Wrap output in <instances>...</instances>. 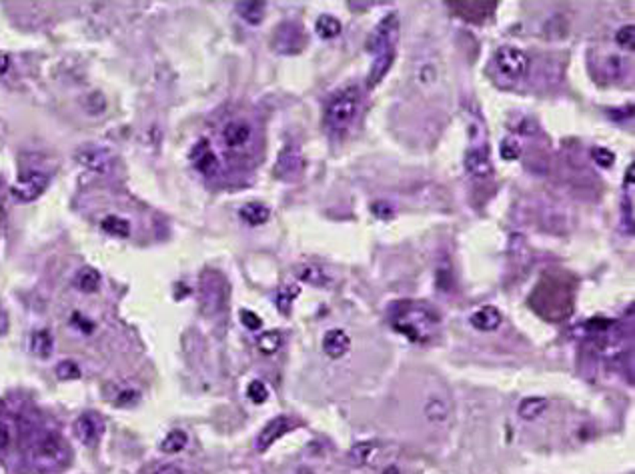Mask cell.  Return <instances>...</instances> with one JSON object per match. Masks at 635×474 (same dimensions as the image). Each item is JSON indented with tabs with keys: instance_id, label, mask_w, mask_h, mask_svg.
I'll use <instances>...</instances> for the list:
<instances>
[{
	"instance_id": "1",
	"label": "cell",
	"mask_w": 635,
	"mask_h": 474,
	"mask_svg": "<svg viewBox=\"0 0 635 474\" xmlns=\"http://www.w3.org/2000/svg\"><path fill=\"white\" fill-rule=\"evenodd\" d=\"M439 312L427 302L401 300L391 307V324L415 344L429 342L439 329Z\"/></svg>"
},
{
	"instance_id": "2",
	"label": "cell",
	"mask_w": 635,
	"mask_h": 474,
	"mask_svg": "<svg viewBox=\"0 0 635 474\" xmlns=\"http://www.w3.org/2000/svg\"><path fill=\"white\" fill-rule=\"evenodd\" d=\"M573 282L563 274H545L531 292L530 305L547 320H563L573 310Z\"/></svg>"
},
{
	"instance_id": "3",
	"label": "cell",
	"mask_w": 635,
	"mask_h": 474,
	"mask_svg": "<svg viewBox=\"0 0 635 474\" xmlns=\"http://www.w3.org/2000/svg\"><path fill=\"white\" fill-rule=\"evenodd\" d=\"M361 108V90L357 86H345L337 90L335 94L329 96L325 103V112H323V124L327 126L329 132L343 134L345 130L351 128L355 123Z\"/></svg>"
},
{
	"instance_id": "4",
	"label": "cell",
	"mask_w": 635,
	"mask_h": 474,
	"mask_svg": "<svg viewBox=\"0 0 635 474\" xmlns=\"http://www.w3.org/2000/svg\"><path fill=\"white\" fill-rule=\"evenodd\" d=\"M527 70H530L527 54L515 46L497 48L489 64V74L499 88H515L525 79Z\"/></svg>"
},
{
	"instance_id": "5",
	"label": "cell",
	"mask_w": 635,
	"mask_h": 474,
	"mask_svg": "<svg viewBox=\"0 0 635 474\" xmlns=\"http://www.w3.org/2000/svg\"><path fill=\"white\" fill-rule=\"evenodd\" d=\"M399 14L397 12H389L385 14L381 21L377 22V26L373 28V32L369 34L367 48L377 56L383 52H397V39H399Z\"/></svg>"
},
{
	"instance_id": "6",
	"label": "cell",
	"mask_w": 635,
	"mask_h": 474,
	"mask_svg": "<svg viewBox=\"0 0 635 474\" xmlns=\"http://www.w3.org/2000/svg\"><path fill=\"white\" fill-rule=\"evenodd\" d=\"M227 300V282L216 270L203 272L201 278V309L205 312H216Z\"/></svg>"
},
{
	"instance_id": "7",
	"label": "cell",
	"mask_w": 635,
	"mask_h": 474,
	"mask_svg": "<svg viewBox=\"0 0 635 474\" xmlns=\"http://www.w3.org/2000/svg\"><path fill=\"white\" fill-rule=\"evenodd\" d=\"M46 186H48V174L41 170H28L22 172L19 181L10 186V194L17 203H32L43 196Z\"/></svg>"
},
{
	"instance_id": "8",
	"label": "cell",
	"mask_w": 635,
	"mask_h": 474,
	"mask_svg": "<svg viewBox=\"0 0 635 474\" xmlns=\"http://www.w3.org/2000/svg\"><path fill=\"white\" fill-rule=\"evenodd\" d=\"M64 456H66L64 442L61 440V436L54 433H46L44 436H41L37 440L34 449H32V460L43 468L61 464Z\"/></svg>"
},
{
	"instance_id": "9",
	"label": "cell",
	"mask_w": 635,
	"mask_h": 474,
	"mask_svg": "<svg viewBox=\"0 0 635 474\" xmlns=\"http://www.w3.org/2000/svg\"><path fill=\"white\" fill-rule=\"evenodd\" d=\"M307 37L296 22H283L273 32V50L281 54H296L305 48Z\"/></svg>"
},
{
	"instance_id": "10",
	"label": "cell",
	"mask_w": 635,
	"mask_h": 474,
	"mask_svg": "<svg viewBox=\"0 0 635 474\" xmlns=\"http://www.w3.org/2000/svg\"><path fill=\"white\" fill-rule=\"evenodd\" d=\"M77 163L83 165L88 170H94V172H108L112 165H114V154L110 148L99 145H86L81 146L74 154Z\"/></svg>"
},
{
	"instance_id": "11",
	"label": "cell",
	"mask_w": 635,
	"mask_h": 474,
	"mask_svg": "<svg viewBox=\"0 0 635 474\" xmlns=\"http://www.w3.org/2000/svg\"><path fill=\"white\" fill-rule=\"evenodd\" d=\"M253 126L247 121H231L225 124L221 138L229 152H243L253 141Z\"/></svg>"
},
{
	"instance_id": "12",
	"label": "cell",
	"mask_w": 635,
	"mask_h": 474,
	"mask_svg": "<svg viewBox=\"0 0 635 474\" xmlns=\"http://www.w3.org/2000/svg\"><path fill=\"white\" fill-rule=\"evenodd\" d=\"M467 172L475 178H489L493 174V165L489 156V146L485 141L473 143L467 148L465 154Z\"/></svg>"
},
{
	"instance_id": "13",
	"label": "cell",
	"mask_w": 635,
	"mask_h": 474,
	"mask_svg": "<svg viewBox=\"0 0 635 474\" xmlns=\"http://www.w3.org/2000/svg\"><path fill=\"white\" fill-rule=\"evenodd\" d=\"M305 170V158L303 152L296 145H287L276 158L275 174L283 181H293Z\"/></svg>"
},
{
	"instance_id": "14",
	"label": "cell",
	"mask_w": 635,
	"mask_h": 474,
	"mask_svg": "<svg viewBox=\"0 0 635 474\" xmlns=\"http://www.w3.org/2000/svg\"><path fill=\"white\" fill-rule=\"evenodd\" d=\"M293 426H295V422H293L289 416H276L273 420H269V422L265 424V429H263V431L259 433V436H256V451L267 453V451L275 444L276 440L283 438Z\"/></svg>"
},
{
	"instance_id": "15",
	"label": "cell",
	"mask_w": 635,
	"mask_h": 474,
	"mask_svg": "<svg viewBox=\"0 0 635 474\" xmlns=\"http://www.w3.org/2000/svg\"><path fill=\"white\" fill-rule=\"evenodd\" d=\"M497 2H483V0H477V2H451V10L461 17L467 22H475V24H481L489 19V14L495 10Z\"/></svg>"
},
{
	"instance_id": "16",
	"label": "cell",
	"mask_w": 635,
	"mask_h": 474,
	"mask_svg": "<svg viewBox=\"0 0 635 474\" xmlns=\"http://www.w3.org/2000/svg\"><path fill=\"white\" fill-rule=\"evenodd\" d=\"M74 434H77V438H79L83 444H86V446L97 444V440H99L101 434H103V422H101V418L92 413L81 414V416L77 418V422H74Z\"/></svg>"
},
{
	"instance_id": "17",
	"label": "cell",
	"mask_w": 635,
	"mask_h": 474,
	"mask_svg": "<svg viewBox=\"0 0 635 474\" xmlns=\"http://www.w3.org/2000/svg\"><path fill=\"white\" fill-rule=\"evenodd\" d=\"M323 351L331 360H339L351 351V336L343 329L329 330L323 338Z\"/></svg>"
},
{
	"instance_id": "18",
	"label": "cell",
	"mask_w": 635,
	"mask_h": 474,
	"mask_svg": "<svg viewBox=\"0 0 635 474\" xmlns=\"http://www.w3.org/2000/svg\"><path fill=\"white\" fill-rule=\"evenodd\" d=\"M469 322L475 330H481V332H491V330H497L503 322V316H501V310L493 305L487 307H481L477 309L471 316H469Z\"/></svg>"
},
{
	"instance_id": "19",
	"label": "cell",
	"mask_w": 635,
	"mask_h": 474,
	"mask_svg": "<svg viewBox=\"0 0 635 474\" xmlns=\"http://www.w3.org/2000/svg\"><path fill=\"white\" fill-rule=\"evenodd\" d=\"M191 161L194 168L201 174H205V176L216 172V168H219V161H216V156H214V152L211 150V146H209L207 141H201V143L194 145L191 152Z\"/></svg>"
},
{
	"instance_id": "20",
	"label": "cell",
	"mask_w": 635,
	"mask_h": 474,
	"mask_svg": "<svg viewBox=\"0 0 635 474\" xmlns=\"http://www.w3.org/2000/svg\"><path fill=\"white\" fill-rule=\"evenodd\" d=\"M395 56H397V52H383V54H377L373 59L371 70L367 74V86L369 88H375L387 76V72L391 70V66L395 62Z\"/></svg>"
},
{
	"instance_id": "21",
	"label": "cell",
	"mask_w": 635,
	"mask_h": 474,
	"mask_svg": "<svg viewBox=\"0 0 635 474\" xmlns=\"http://www.w3.org/2000/svg\"><path fill=\"white\" fill-rule=\"evenodd\" d=\"M106 398L119 409L134 406L141 400V391L137 387H130V384H117V387H110V392L106 394Z\"/></svg>"
},
{
	"instance_id": "22",
	"label": "cell",
	"mask_w": 635,
	"mask_h": 474,
	"mask_svg": "<svg viewBox=\"0 0 635 474\" xmlns=\"http://www.w3.org/2000/svg\"><path fill=\"white\" fill-rule=\"evenodd\" d=\"M30 352L37 356V358H50L52 352H54V338L50 334V330H34L30 334Z\"/></svg>"
},
{
	"instance_id": "23",
	"label": "cell",
	"mask_w": 635,
	"mask_h": 474,
	"mask_svg": "<svg viewBox=\"0 0 635 474\" xmlns=\"http://www.w3.org/2000/svg\"><path fill=\"white\" fill-rule=\"evenodd\" d=\"M239 214L249 227H261L271 218V208L263 205V203H247L239 210Z\"/></svg>"
},
{
	"instance_id": "24",
	"label": "cell",
	"mask_w": 635,
	"mask_h": 474,
	"mask_svg": "<svg viewBox=\"0 0 635 474\" xmlns=\"http://www.w3.org/2000/svg\"><path fill=\"white\" fill-rule=\"evenodd\" d=\"M547 406H550L547 398H543V396H530V398H523L519 402L517 413H519V416L523 420H537L541 414L547 411Z\"/></svg>"
},
{
	"instance_id": "25",
	"label": "cell",
	"mask_w": 635,
	"mask_h": 474,
	"mask_svg": "<svg viewBox=\"0 0 635 474\" xmlns=\"http://www.w3.org/2000/svg\"><path fill=\"white\" fill-rule=\"evenodd\" d=\"M236 14L249 24H261V21L265 19V2H259V0H247V2H236Z\"/></svg>"
},
{
	"instance_id": "26",
	"label": "cell",
	"mask_w": 635,
	"mask_h": 474,
	"mask_svg": "<svg viewBox=\"0 0 635 474\" xmlns=\"http://www.w3.org/2000/svg\"><path fill=\"white\" fill-rule=\"evenodd\" d=\"M74 285H77V289L81 290V292L92 294V292H97V290L101 289V272L92 267L81 268L77 278H74Z\"/></svg>"
},
{
	"instance_id": "27",
	"label": "cell",
	"mask_w": 635,
	"mask_h": 474,
	"mask_svg": "<svg viewBox=\"0 0 635 474\" xmlns=\"http://www.w3.org/2000/svg\"><path fill=\"white\" fill-rule=\"evenodd\" d=\"M101 228L105 230L106 234L117 236V238H127L128 234H130V223H128L127 218H121L117 214L105 216L101 220Z\"/></svg>"
},
{
	"instance_id": "28",
	"label": "cell",
	"mask_w": 635,
	"mask_h": 474,
	"mask_svg": "<svg viewBox=\"0 0 635 474\" xmlns=\"http://www.w3.org/2000/svg\"><path fill=\"white\" fill-rule=\"evenodd\" d=\"M375 451H377V442H375V440H361V442H357V444L349 451V458H351L353 464L363 466V464H367V462L373 458Z\"/></svg>"
},
{
	"instance_id": "29",
	"label": "cell",
	"mask_w": 635,
	"mask_h": 474,
	"mask_svg": "<svg viewBox=\"0 0 635 474\" xmlns=\"http://www.w3.org/2000/svg\"><path fill=\"white\" fill-rule=\"evenodd\" d=\"M341 30H343L341 22L337 21L335 17H331V14H323V17H319L317 24H315V32H317L321 39H327V41L337 39V37L341 34Z\"/></svg>"
},
{
	"instance_id": "30",
	"label": "cell",
	"mask_w": 635,
	"mask_h": 474,
	"mask_svg": "<svg viewBox=\"0 0 635 474\" xmlns=\"http://www.w3.org/2000/svg\"><path fill=\"white\" fill-rule=\"evenodd\" d=\"M281 344H283V334H281L279 330H267V332H263L261 338L256 340L259 351L263 352V354H267V356L275 354V352L281 349Z\"/></svg>"
},
{
	"instance_id": "31",
	"label": "cell",
	"mask_w": 635,
	"mask_h": 474,
	"mask_svg": "<svg viewBox=\"0 0 635 474\" xmlns=\"http://www.w3.org/2000/svg\"><path fill=\"white\" fill-rule=\"evenodd\" d=\"M187 442H189V436H187V433H183V431H172V433H169L167 436H165V438H163L161 449H163V453L177 454V453H181V451L187 446Z\"/></svg>"
},
{
	"instance_id": "32",
	"label": "cell",
	"mask_w": 635,
	"mask_h": 474,
	"mask_svg": "<svg viewBox=\"0 0 635 474\" xmlns=\"http://www.w3.org/2000/svg\"><path fill=\"white\" fill-rule=\"evenodd\" d=\"M425 416L431 422H443L449 416V402L443 398H431L425 406Z\"/></svg>"
},
{
	"instance_id": "33",
	"label": "cell",
	"mask_w": 635,
	"mask_h": 474,
	"mask_svg": "<svg viewBox=\"0 0 635 474\" xmlns=\"http://www.w3.org/2000/svg\"><path fill=\"white\" fill-rule=\"evenodd\" d=\"M296 294H299V289H293V287H285L283 290H279L276 292V307L279 310L283 312V314H289V310H291V305H293V300L296 298Z\"/></svg>"
},
{
	"instance_id": "34",
	"label": "cell",
	"mask_w": 635,
	"mask_h": 474,
	"mask_svg": "<svg viewBox=\"0 0 635 474\" xmlns=\"http://www.w3.org/2000/svg\"><path fill=\"white\" fill-rule=\"evenodd\" d=\"M615 41H617V44H619L621 48H625V50H634V44H635L634 24H625V26H621V28L617 30V34H615Z\"/></svg>"
},
{
	"instance_id": "35",
	"label": "cell",
	"mask_w": 635,
	"mask_h": 474,
	"mask_svg": "<svg viewBox=\"0 0 635 474\" xmlns=\"http://www.w3.org/2000/svg\"><path fill=\"white\" fill-rule=\"evenodd\" d=\"M247 396H249V400H251L253 404H263V402H267V398H269V391H267L265 382L253 380V382L249 384V389H247Z\"/></svg>"
},
{
	"instance_id": "36",
	"label": "cell",
	"mask_w": 635,
	"mask_h": 474,
	"mask_svg": "<svg viewBox=\"0 0 635 474\" xmlns=\"http://www.w3.org/2000/svg\"><path fill=\"white\" fill-rule=\"evenodd\" d=\"M301 280H305V282H311V285H317V287H323V285H327L329 280H327V274L317 267H305L301 270Z\"/></svg>"
},
{
	"instance_id": "37",
	"label": "cell",
	"mask_w": 635,
	"mask_h": 474,
	"mask_svg": "<svg viewBox=\"0 0 635 474\" xmlns=\"http://www.w3.org/2000/svg\"><path fill=\"white\" fill-rule=\"evenodd\" d=\"M519 154H521V145L517 143V138L507 136V138L501 143V156H503L505 161H517Z\"/></svg>"
},
{
	"instance_id": "38",
	"label": "cell",
	"mask_w": 635,
	"mask_h": 474,
	"mask_svg": "<svg viewBox=\"0 0 635 474\" xmlns=\"http://www.w3.org/2000/svg\"><path fill=\"white\" fill-rule=\"evenodd\" d=\"M57 374H59V378H63V380H77V378L81 376V369H79V364L72 362V360H63V362L57 367Z\"/></svg>"
},
{
	"instance_id": "39",
	"label": "cell",
	"mask_w": 635,
	"mask_h": 474,
	"mask_svg": "<svg viewBox=\"0 0 635 474\" xmlns=\"http://www.w3.org/2000/svg\"><path fill=\"white\" fill-rule=\"evenodd\" d=\"M592 156H593V161H595V163H597L599 166H603V168H609V166H614V163H615L614 152H612V150H607V148H601V146L593 148Z\"/></svg>"
},
{
	"instance_id": "40",
	"label": "cell",
	"mask_w": 635,
	"mask_h": 474,
	"mask_svg": "<svg viewBox=\"0 0 635 474\" xmlns=\"http://www.w3.org/2000/svg\"><path fill=\"white\" fill-rule=\"evenodd\" d=\"M241 322L249 330H259L263 327V320L259 314H254L253 310H241Z\"/></svg>"
},
{
	"instance_id": "41",
	"label": "cell",
	"mask_w": 635,
	"mask_h": 474,
	"mask_svg": "<svg viewBox=\"0 0 635 474\" xmlns=\"http://www.w3.org/2000/svg\"><path fill=\"white\" fill-rule=\"evenodd\" d=\"M8 444H10V429L6 426V422L0 420V451L8 449Z\"/></svg>"
},
{
	"instance_id": "42",
	"label": "cell",
	"mask_w": 635,
	"mask_h": 474,
	"mask_svg": "<svg viewBox=\"0 0 635 474\" xmlns=\"http://www.w3.org/2000/svg\"><path fill=\"white\" fill-rule=\"evenodd\" d=\"M72 322H79V324H81L79 329L85 330V332H92V330H94V324H92L90 320H86L81 312H74V314H72Z\"/></svg>"
},
{
	"instance_id": "43",
	"label": "cell",
	"mask_w": 635,
	"mask_h": 474,
	"mask_svg": "<svg viewBox=\"0 0 635 474\" xmlns=\"http://www.w3.org/2000/svg\"><path fill=\"white\" fill-rule=\"evenodd\" d=\"M152 474H183V471L177 464H163L161 468H157Z\"/></svg>"
},
{
	"instance_id": "44",
	"label": "cell",
	"mask_w": 635,
	"mask_h": 474,
	"mask_svg": "<svg viewBox=\"0 0 635 474\" xmlns=\"http://www.w3.org/2000/svg\"><path fill=\"white\" fill-rule=\"evenodd\" d=\"M10 64H12L10 56H8L4 50H0V74L8 72V70H10Z\"/></svg>"
},
{
	"instance_id": "45",
	"label": "cell",
	"mask_w": 635,
	"mask_h": 474,
	"mask_svg": "<svg viewBox=\"0 0 635 474\" xmlns=\"http://www.w3.org/2000/svg\"><path fill=\"white\" fill-rule=\"evenodd\" d=\"M6 327H8V320H6V314L0 310V334H4L6 332Z\"/></svg>"
},
{
	"instance_id": "46",
	"label": "cell",
	"mask_w": 635,
	"mask_h": 474,
	"mask_svg": "<svg viewBox=\"0 0 635 474\" xmlns=\"http://www.w3.org/2000/svg\"><path fill=\"white\" fill-rule=\"evenodd\" d=\"M383 474H401V468L399 466H395V464H391V466H387Z\"/></svg>"
},
{
	"instance_id": "47",
	"label": "cell",
	"mask_w": 635,
	"mask_h": 474,
	"mask_svg": "<svg viewBox=\"0 0 635 474\" xmlns=\"http://www.w3.org/2000/svg\"><path fill=\"white\" fill-rule=\"evenodd\" d=\"M295 474H315L311 468H307V466H299L295 471Z\"/></svg>"
}]
</instances>
